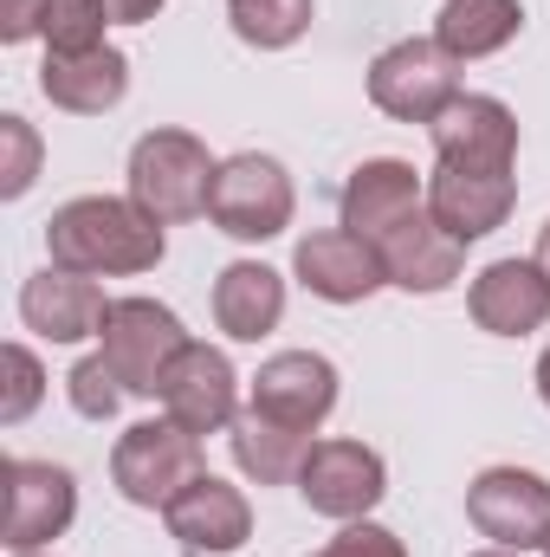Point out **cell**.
<instances>
[{
	"label": "cell",
	"instance_id": "obj_3",
	"mask_svg": "<svg viewBox=\"0 0 550 557\" xmlns=\"http://www.w3.org/2000/svg\"><path fill=\"white\" fill-rule=\"evenodd\" d=\"M208 473L201 460V434H188L182 421L168 416H149V421H130L111 447V486L142 506V512H162L182 486H195Z\"/></svg>",
	"mask_w": 550,
	"mask_h": 557
},
{
	"label": "cell",
	"instance_id": "obj_35",
	"mask_svg": "<svg viewBox=\"0 0 550 557\" xmlns=\"http://www.w3.org/2000/svg\"><path fill=\"white\" fill-rule=\"evenodd\" d=\"M26 557H46V552H26Z\"/></svg>",
	"mask_w": 550,
	"mask_h": 557
},
{
	"label": "cell",
	"instance_id": "obj_25",
	"mask_svg": "<svg viewBox=\"0 0 550 557\" xmlns=\"http://www.w3.org/2000/svg\"><path fill=\"white\" fill-rule=\"evenodd\" d=\"M39 162H46L39 131H33L20 111H7V117H0V201H20V195L39 182Z\"/></svg>",
	"mask_w": 550,
	"mask_h": 557
},
{
	"label": "cell",
	"instance_id": "obj_2",
	"mask_svg": "<svg viewBox=\"0 0 550 557\" xmlns=\"http://www.w3.org/2000/svg\"><path fill=\"white\" fill-rule=\"evenodd\" d=\"M214 169H221V156L195 137V131L155 124V131H142V137L130 143L124 195L137 201L142 214H155L162 227H175V221H195V214H208Z\"/></svg>",
	"mask_w": 550,
	"mask_h": 557
},
{
	"label": "cell",
	"instance_id": "obj_14",
	"mask_svg": "<svg viewBox=\"0 0 550 557\" xmlns=\"http://www.w3.org/2000/svg\"><path fill=\"white\" fill-rule=\"evenodd\" d=\"M162 525L182 552H208V557H227L253 539V499L221 480V473H201L195 486H182L168 506H162Z\"/></svg>",
	"mask_w": 550,
	"mask_h": 557
},
{
	"label": "cell",
	"instance_id": "obj_13",
	"mask_svg": "<svg viewBox=\"0 0 550 557\" xmlns=\"http://www.w3.org/2000/svg\"><path fill=\"white\" fill-rule=\"evenodd\" d=\"M291 278L311 298H324V305H363V298H376L389 285L383 253L363 234H350V227H311L291 247Z\"/></svg>",
	"mask_w": 550,
	"mask_h": 557
},
{
	"label": "cell",
	"instance_id": "obj_27",
	"mask_svg": "<svg viewBox=\"0 0 550 557\" xmlns=\"http://www.w3.org/2000/svg\"><path fill=\"white\" fill-rule=\"evenodd\" d=\"M65 396H72V409H78L85 421H111L117 409H124V396H130V389H124V383H117V370L91 350V357H78V363H72Z\"/></svg>",
	"mask_w": 550,
	"mask_h": 557
},
{
	"label": "cell",
	"instance_id": "obj_32",
	"mask_svg": "<svg viewBox=\"0 0 550 557\" xmlns=\"http://www.w3.org/2000/svg\"><path fill=\"white\" fill-rule=\"evenodd\" d=\"M532 260H538V267H545V278H550V221L538 227V247H532Z\"/></svg>",
	"mask_w": 550,
	"mask_h": 557
},
{
	"label": "cell",
	"instance_id": "obj_12",
	"mask_svg": "<svg viewBox=\"0 0 550 557\" xmlns=\"http://www.w3.org/2000/svg\"><path fill=\"white\" fill-rule=\"evenodd\" d=\"M155 403H162V416L182 421V428L201 434V441H208V434H227V428L240 421V370H234L227 350L188 337V350L168 363Z\"/></svg>",
	"mask_w": 550,
	"mask_h": 557
},
{
	"label": "cell",
	"instance_id": "obj_9",
	"mask_svg": "<svg viewBox=\"0 0 550 557\" xmlns=\"http://www.w3.org/2000/svg\"><path fill=\"white\" fill-rule=\"evenodd\" d=\"M466 519L486 545L505 552H550V480L532 467H486L466 486Z\"/></svg>",
	"mask_w": 550,
	"mask_h": 557
},
{
	"label": "cell",
	"instance_id": "obj_20",
	"mask_svg": "<svg viewBox=\"0 0 550 557\" xmlns=\"http://www.w3.org/2000/svg\"><path fill=\"white\" fill-rule=\"evenodd\" d=\"M376 253H383L389 285H396V292H414V298H434V292H447L453 278L466 273V247H460L453 234H440L427 208L409 214L402 227H389V234L376 240Z\"/></svg>",
	"mask_w": 550,
	"mask_h": 557
},
{
	"label": "cell",
	"instance_id": "obj_7",
	"mask_svg": "<svg viewBox=\"0 0 550 557\" xmlns=\"http://www.w3.org/2000/svg\"><path fill=\"white\" fill-rule=\"evenodd\" d=\"M363 85H370V104H376L383 117L427 131V124L460 98V65H453L434 39H396V46H383V52L370 59Z\"/></svg>",
	"mask_w": 550,
	"mask_h": 557
},
{
	"label": "cell",
	"instance_id": "obj_11",
	"mask_svg": "<svg viewBox=\"0 0 550 557\" xmlns=\"http://www.w3.org/2000/svg\"><path fill=\"white\" fill-rule=\"evenodd\" d=\"M427 143H434L440 169H479V175H512L518 169V117L492 91H460L427 124Z\"/></svg>",
	"mask_w": 550,
	"mask_h": 557
},
{
	"label": "cell",
	"instance_id": "obj_29",
	"mask_svg": "<svg viewBox=\"0 0 550 557\" xmlns=\"http://www.w3.org/2000/svg\"><path fill=\"white\" fill-rule=\"evenodd\" d=\"M46 20H52V0H0V39L7 46L46 39Z\"/></svg>",
	"mask_w": 550,
	"mask_h": 557
},
{
	"label": "cell",
	"instance_id": "obj_36",
	"mask_svg": "<svg viewBox=\"0 0 550 557\" xmlns=\"http://www.w3.org/2000/svg\"><path fill=\"white\" fill-rule=\"evenodd\" d=\"M545 557H550V552H545Z\"/></svg>",
	"mask_w": 550,
	"mask_h": 557
},
{
	"label": "cell",
	"instance_id": "obj_10",
	"mask_svg": "<svg viewBox=\"0 0 550 557\" xmlns=\"http://www.w3.org/2000/svg\"><path fill=\"white\" fill-rule=\"evenodd\" d=\"M337 396H343V376L324 350H278L260 363V376L247 383V409L253 416L278 421L291 434H311L337 416Z\"/></svg>",
	"mask_w": 550,
	"mask_h": 557
},
{
	"label": "cell",
	"instance_id": "obj_28",
	"mask_svg": "<svg viewBox=\"0 0 550 557\" xmlns=\"http://www.w3.org/2000/svg\"><path fill=\"white\" fill-rule=\"evenodd\" d=\"M324 552L330 557H409V545H402L389 525H376V519H350Z\"/></svg>",
	"mask_w": 550,
	"mask_h": 557
},
{
	"label": "cell",
	"instance_id": "obj_6",
	"mask_svg": "<svg viewBox=\"0 0 550 557\" xmlns=\"http://www.w3.org/2000/svg\"><path fill=\"white\" fill-rule=\"evenodd\" d=\"M298 499L317 512V519H370L383 499H389V460L370 447V441H350V434H324L311 441L304 467H298Z\"/></svg>",
	"mask_w": 550,
	"mask_h": 557
},
{
	"label": "cell",
	"instance_id": "obj_1",
	"mask_svg": "<svg viewBox=\"0 0 550 557\" xmlns=\"http://www.w3.org/2000/svg\"><path fill=\"white\" fill-rule=\"evenodd\" d=\"M168 253V234L155 214H142L130 195H72L46 221V260L85 278H137L155 273Z\"/></svg>",
	"mask_w": 550,
	"mask_h": 557
},
{
	"label": "cell",
	"instance_id": "obj_22",
	"mask_svg": "<svg viewBox=\"0 0 550 557\" xmlns=\"http://www.w3.org/2000/svg\"><path fill=\"white\" fill-rule=\"evenodd\" d=\"M518 33H525V7H518V0H447V7L434 13V46H440L453 65L492 59V52H505Z\"/></svg>",
	"mask_w": 550,
	"mask_h": 557
},
{
	"label": "cell",
	"instance_id": "obj_30",
	"mask_svg": "<svg viewBox=\"0 0 550 557\" xmlns=\"http://www.w3.org/2000/svg\"><path fill=\"white\" fill-rule=\"evenodd\" d=\"M162 7H168V0H104L111 26H149V20H155Z\"/></svg>",
	"mask_w": 550,
	"mask_h": 557
},
{
	"label": "cell",
	"instance_id": "obj_26",
	"mask_svg": "<svg viewBox=\"0 0 550 557\" xmlns=\"http://www.w3.org/2000/svg\"><path fill=\"white\" fill-rule=\"evenodd\" d=\"M0 370H7V383H0V428H20V421L46 403V363L13 337L0 350Z\"/></svg>",
	"mask_w": 550,
	"mask_h": 557
},
{
	"label": "cell",
	"instance_id": "obj_16",
	"mask_svg": "<svg viewBox=\"0 0 550 557\" xmlns=\"http://www.w3.org/2000/svg\"><path fill=\"white\" fill-rule=\"evenodd\" d=\"M421 208H427V182L414 175V162H402V156H370V162L350 169V182L337 195V214H343L337 227H350V234H363L376 247L389 227H402Z\"/></svg>",
	"mask_w": 550,
	"mask_h": 557
},
{
	"label": "cell",
	"instance_id": "obj_31",
	"mask_svg": "<svg viewBox=\"0 0 550 557\" xmlns=\"http://www.w3.org/2000/svg\"><path fill=\"white\" fill-rule=\"evenodd\" d=\"M532 383H538V403L550 409V344H545V357H538V370H532Z\"/></svg>",
	"mask_w": 550,
	"mask_h": 557
},
{
	"label": "cell",
	"instance_id": "obj_34",
	"mask_svg": "<svg viewBox=\"0 0 550 557\" xmlns=\"http://www.w3.org/2000/svg\"><path fill=\"white\" fill-rule=\"evenodd\" d=\"M311 557H330V552H311Z\"/></svg>",
	"mask_w": 550,
	"mask_h": 557
},
{
	"label": "cell",
	"instance_id": "obj_4",
	"mask_svg": "<svg viewBox=\"0 0 550 557\" xmlns=\"http://www.w3.org/2000/svg\"><path fill=\"white\" fill-rule=\"evenodd\" d=\"M298 214V188L285 175L278 156H260V149H240V156H221L214 169V195H208V221L227 234V240H278Z\"/></svg>",
	"mask_w": 550,
	"mask_h": 557
},
{
	"label": "cell",
	"instance_id": "obj_18",
	"mask_svg": "<svg viewBox=\"0 0 550 557\" xmlns=\"http://www.w3.org/2000/svg\"><path fill=\"white\" fill-rule=\"evenodd\" d=\"M518 208V175H479V169H440L427 175V214L440 234H453L460 247L499 234Z\"/></svg>",
	"mask_w": 550,
	"mask_h": 557
},
{
	"label": "cell",
	"instance_id": "obj_5",
	"mask_svg": "<svg viewBox=\"0 0 550 557\" xmlns=\"http://www.w3.org/2000/svg\"><path fill=\"white\" fill-rule=\"evenodd\" d=\"M188 350V331H182V318L162 305V298H111V311H104V331H98V357L117 370V383L142 396V403H155V389H162V376H168V363Z\"/></svg>",
	"mask_w": 550,
	"mask_h": 557
},
{
	"label": "cell",
	"instance_id": "obj_17",
	"mask_svg": "<svg viewBox=\"0 0 550 557\" xmlns=\"http://www.w3.org/2000/svg\"><path fill=\"white\" fill-rule=\"evenodd\" d=\"M39 98L65 117H104L130 98V52L91 46V52H46L39 59Z\"/></svg>",
	"mask_w": 550,
	"mask_h": 557
},
{
	"label": "cell",
	"instance_id": "obj_33",
	"mask_svg": "<svg viewBox=\"0 0 550 557\" xmlns=\"http://www.w3.org/2000/svg\"><path fill=\"white\" fill-rule=\"evenodd\" d=\"M473 557H525V552H505V545H486V552H473Z\"/></svg>",
	"mask_w": 550,
	"mask_h": 557
},
{
	"label": "cell",
	"instance_id": "obj_21",
	"mask_svg": "<svg viewBox=\"0 0 550 557\" xmlns=\"http://www.w3.org/2000/svg\"><path fill=\"white\" fill-rule=\"evenodd\" d=\"M285 318V273L266 260H234L214 278V331L227 344H260Z\"/></svg>",
	"mask_w": 550,
	"mask_h": 557
},
{
	"label": "cell",
	"instance_id": "obj_15",
	"mask_svg": "<svg viewBox=\"0 0 550 557\" xmlns=\"http://www.w3.org/2000/svg\"><path fill=\"white\" fill-rule=\"evenodd\" d=\"M466 318L486 337H532L550 324V278L538 260H492L466 285Z\"/></svg>",
	"mask_w": 550,
	"mask_h": 557
},
{
	"label": "cell",
	"instance_id": "obj_24",
	"mask_svg": "<svg viewBox=\"0 0 550 557\" xmlns=\"http://www.w3.org/2000/svg\"><path fill=\"white\" fill-rule=\"evenodd\" d=\"M317 20V0H227V26L240 46L253 52H285L311 33Z\"/></svg>",
	"mask_w": 550,
	"mask_h": 557
},
{
	"label": "cell",
	"instance_id": "obj_23",
	"mask_svg": "<svg viewBox=\"0 0 550 557\" xmlns=\"http://www.w3.org/2000/svg\"><path fill=\"white\" fill-rule=\"evenodd\" d=\"M227 447H234V467L253 480V486H298V467L311 454V434H291L278 421L240 409V421L227 428Z\"/></svg>",
	"mask_w": 550,
	"mask_h": 557
},
{
	"label": "cell",
	"instance_id": "obj_19",
	"mask_svg": "<svg viewBox=\"0 0 550 557\" xmlns=\"http://www.w3.org/2000/svg\"><path fill=\"white\" fill-rule=\"evenodd\" d=\"M104 285L85 273H65V267H46L20 285V324L46 344H91L104 331Z\"/></svg>",
	"mask_w": 550,
	"mask_h": 557
},
{
	"label": "cell",
	"instance_id": "obj_8",
	"mask_svg": "<svg viewBox=\"0 0 550 557\" xmlns=\"http://www.w3.org/2000/svg\"><path fill=\"white\" fill-rule=\"evenodd\" d=\"M0 486H7L0 545H7L13 557L46 552L52 539H65V532H72V519H78V473H72V467L13 454V460L0 467Z\"/></svg>",
	"mask_w": 550,
	"mask_h": 557
}]
</instances>
